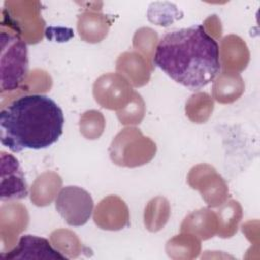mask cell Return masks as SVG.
Returning <instances> with one entry per match:
<instances>
[{
  "label": "cell",
  "mask_w": 260,
  "mask_h": 260,
  "mask_svg": "<svg viewBox=\"0 0 260 260\" xmlns=\"http://www.w3.org/2000/svg\"><path fill=\"white\" fill-rule=\"evenodd\" d=\"M1 199H23L28 194L27 185L18 160L11 154L1 152Z\"/></svg>",
  "instance_id": "6"
},
{
  "label": "cell",
  "mask_w": 260,
  "mask_h": 260,
  "mask_svg": "<svg viewBox=\"0 0 260 260\" xmlns=\"http://www.w3.org/2000/svg\"><path fill=\"white\" fill-rule=\"evenodd\" d=\"M55 207L69 225L81 226L92 214L93 200L86 190L77 186H66L58 193Z\"/></svg>",
  "instance_id": "4"
},
{
  "label": "cell",
  "mask_w": 260,
  "mask_h": 260,
  "mask_svg": "<svg viewBox=\"0 0 260 260\" xmlns=\"http://www.w3.org/2000/svg\"><path fill=\"white\" fill-rule=\"evenodd\" d=\"M28 69L25 41L14 31L1 29V79L0 90L17 89L25 80Z\"/></svg>",
  "instance_id": "3"
},
{
  "label": "cell",
  "mask_w": 260,
  "mask_h": 260,
  "mask_svg": "<svg viewBox=\"0 0 260 260\" xmlns=\"http://www.w3.org/2000/svg\"><path fill=\"white\" fill-rule=\"evenodd\" d=\"M63 126V111L44 94L21 95L0 112V140L13 152L51 146L62 135Z\"/></svg>",
  "instance_id": "2"
},
{
  "label": "cell",
  "mask_w": 260,
  "mask_h": 260,
  "mask_svg": "<svg viewBox=\"0 0 260 260\" xmlns=\"http://www.w3.org/2000/svg\"><path fill=\"white\" fill-rule=\"evenodd\" d=\"M153 63L194 91L213 81L221 68L219 46L201 24L167 32L156 45Z\"/></svg>",
  "instance_id": "1"
},
{
  "label": "cell",
  "mask_w": 260,
  "mask_h": 260,
  "mask_svg": "<svg viewBox=\"0 0 260 260\" xmlns=\"http://www.w3.org/2000/svg\"><path fill=\"white\" fill-rule=\"evenodd\" d=\"M1 258L3 260L15 259H61L67 260L65 254L55 250L49 241L45 238L24 235L21 236L17 245L9 252H2Z\"/></svg>",
  "instance_id": "5"
}]
</instances>
